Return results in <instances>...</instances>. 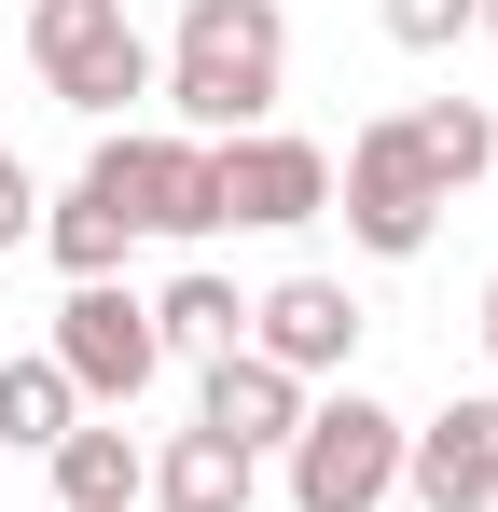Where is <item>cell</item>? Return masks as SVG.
Wrapping results in <instances>:
<instances>
[{
	"label": "cell",
	"mask_w": 498,
	"mask_h": 512,
	"mask_svg": "<svg viewBox=\"0 0 498 512\" xmlns=\"http://www.w3.org/2000/svg\"><path fill=\"white\" fill-rule=\"evenodd\" d=\"M485 360H498V277H485Z\"/></svg>",
	"instance_id": "cell-19"
},
{
	"label": "cell",
	"mask_w": 498,
	"mask_h": 512,
	"mask_svg": "<svg viewBox=\"0 0 498 512\" xmlns=\"http://www.w3.org/2000/svg\"><path fill=\"white\" fill-rule=\"evenodd\" d=\"M42 360L83 388V416H125V402L166 374V346H153V291H125V277H70V305H56V346H42Z\"/></svg>",
	"instance_id": "cell-6"
},
{
	"label": "cell",
	"mask_w": 498,
	"mask_h": 512,
	"mask_svg": "<svg viewBox=\"0 0 498 512\" xmlns=\"http://www.w3.org/2000/svg\"><path fill=\"white\" fill-rule=\"evenodd\" d=\"M277 457H291V512H388L402 499V416H388L374 388L305 402V429H291Z\"/></svg>",
	"instance_id": "cell-4"
},
{
	"label": "cell",
	"mask_w": 498,
	"mask_h": 512,
	"mask_svg": "<svg viewBox=\"0 0 498 512\" xmlns=\"http://www.w3.org/2000/svg\"><path fill=\"white\" fill-rule=\"evenodd\" d=\"M208 180H222V222L249 236H291V222H332V153L291 139V125H249V139H208Z\"/></svg>",
	"instance_id": "cell-7"
},
{
	"label": "cell",
	"mask_w": 498,
	"mask_h": 512,
	"mask_svg": "<svg viewBox=\"0 0 498 512\" xmlns=\"http://www.w3.org/2000/svg\"><path fill=\"white\" fill-rule=\"evenodd\" d=\"M402 499L415 512H498V402L402 416Z\"/></svg>",
	"instance_id": "cell-8"
},
{
	"label": "cell",
	"mask_w": 498,
	"mask_h": 512,
	"mask_svg": "<svg viewBox=\"0 0 498 512\" xmlns=\"http://www.w3.org/2000/svg\"><path fill=\"white\" fill-rule=\"evenodd\" d=\"M28 70H42L56 111L125 125V111L153 97V42H139V14H125V0H28Z\"/></svg>",
	"instance_id": "cell-3"
},
{
	"label": "cell",
	"mask_w": 498,
	"mask_h": 512,
	"mask_svg": "<svg viewBox=\"0 0 498 512\" xmlns=\"http://www.w3.org/2000/svg\"><path fill=\"white\" fill-rule=\"evenodd\" d=\"M471 28H485V42H498V0H471Z\"/></svg>",
	"instance_id": "cell-20"
},
{
	"label": "cell",
	"mask_w": 498,
	"mask_h": 512,
	"mask_svg": "<svg viewBox=\"0 0 498 512\" xmlns=\"http://www.w3.org/2000/svg\"><path fill=\"white\" fill-rule=\"evenodd\" d=\"M360 333H374V319H360V291H346V277H277V291H249V346H263L277 374H305V388L346 374Z\"/></svg>",
	"instance_id": "cell-9"
},
{
	"label": "cell",
	"mask_w": 498,
	"mask_h": 512,
	"mask_svg": "<svg viewBox=\"0 0 498 512\" xmlns=\"http://www.w3.org/2000/svg\"><path fill=\"white\" fill-rule=\"evenodd\" d=\"M42 250H56V277H125V250H139V236H125V208H97V194H56V208H42Z\"/></svg>",
	"instance_id": "cell-16"
},
{
	"label": "cell",
	"mask_w": 498,
	"mask_h": 512,
	"mask_svg": "<svg viewBox=\"0 0 498 512\" xmlns=\"http://www.w3.org/2000/svg\"><path fill=\"white\" fill-rule=\"evenodd\" d=\"M305 402H319L305 374H277L263 346H222V360H208V388H194V429H222L236 457H277V443L305 429Z\"/></svg>",
	"instance_id": "cell-10"
},
{
	"label": "cell",
	"mask_w": 498,
	"mask_h": 512,
	"mask_svg": "<svg viewBox=\"0 0 498 512\" xmlns=\"http://www.w3.org/2000/svg\"><path fill=\"white\" fill-rule=\"evenodd\" d=\"M83 194H97V208H125V236H166V250L222 236L208 139H180V125H97V153H83Z\"/></svg>",
	"instance_id": "cell-2"
},
{
	"label": "cell",
	"mask_w": 498,
	"mask_h": 512,
	"mask_svg": "<svg viewBox=\"0 0 498 512\" xmlns=\"http://www.w3.org/2000/svg\"><path fill=\"white\" fill-rule=\"evenodd\" d=\"M332 222H346V250H374V263H415L429 236H443V180L415 167L402 111H374V125L346 139V167H332Z\"/></svg>",
	"instance_id": "cell-5"
},
{
	"label": "cell",
	"mask_w": 498,
	"mask_h": 512,
	"mask_svg": "<svg viewBox=\"0 0 498 512\" xmlns=\"http://www.w3.org/2000/svg\"><path fill=\"white\" fill-rule=\"evenodd\" d=\"M42 471H56V512H139L153 499V443H139V429H97V416H83Z\"/></svg>",
	"instance_id": "cell-11"
},
{
	"label": "cell",
	"mask_w": 498,
	"mask_h": 512,
	"mask_svg": "<svg viewBox=\"0 0 498 512\" xmlns=\"http://www.w3.org/2000/svg\"><path fill=\"white\" fill-rule=\"evenodd\" d=\"M42 236V194H28V167H14V139H0V263Z\"/></svg>",
	"instance_id": "cell-18"
},
{
	"label": "cell",
	"mask_w": 498,
	"mask_h": 512,
	"mask_svg": "<svg viewBox=\"0 0 498 512\" xmlns=\"http://www.w3.org/2000/svg\"><path fill=\"white\" fill-rule=\"evenodd\" d=\"M263 499V457H236L222 429H166L153 443V512H249Z\"/></svg>",
	"instance_id": "cell-12"
},
{
	"label": "cell",
	"mask_w": 498,
	"mask_h": 512,
	"mask_svg": "<svg viewBox=\"0 0 498 512\" xmlns=\"http://www.w3.org/2000/svg\"><path fill=\"white\" fill-rule=\"evenodd\" d=\"M388 42L402 56H457L471 42V0H388Z\"/></svg>",
	"instance_id": "cell-17"
},
{
	"label": "cell",
	"mask_w": 498,
	"mask_h": 512,
	"mask_svg": "<svg viewBox=\"0 0 498 512\" xmlns=\"http://www.w3.org/2000/svg\"><path fill=\"white\" fill-rule=\"evenodd\" d=\"M153 346H166V360H222V346H249V291L208 277V263H180V277L153 291Z\"/></svg>",
	"instance_id": "cell-13"
},
{
	"label": "cell",
	"mask_w": 498,
	"mask_h": 512,
	"mask_svg": "<svg viewBox=\"0 0 498 512\" xmlns=\"http://www.w3.org/2000/svg\"><path fill=\"white\" fill-rule=\"evenodd\" d=\"M70 429H83V388L42 360V346H28V360H0V443H14V457H56Z\"/></svg>",
	"instance_id": "cell-15"
},
{
	"label": "cell",
	"mask_w": 498,
	"mask_h": 512,
	"mask_svg": "<svg viewBox=\"0 0 498 512\" xmlns=\"http://www.w3.org/2000/svg\"><path fill=\"white\" fill-rule=\"evenodd\" d=\"M153 97L180 111V139L277 125V97H291V14L277 0H180V28L153 56Z\"/></svg>",
	"instance_id": "cell-1"
},
{
	"label": "cell",
	"mask_w": 498,
	"mask_h": 512,
	"mask_svg": "<svg viewBox=\"0 0 498 512\" xmlns=\"http://www.w3.org/2000/svg\"><path fill=\"white\" fill-rule=\"evenodd\" d=\"M402 139H415V167L443 180V208H457V194L498 167V111H485V97H415V111H402Z\"/></svg>",
	"instance_id": "cell-14"
}]
</instances>
